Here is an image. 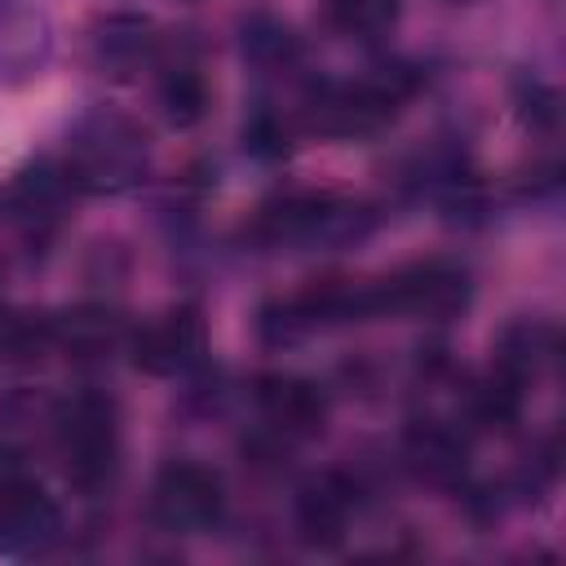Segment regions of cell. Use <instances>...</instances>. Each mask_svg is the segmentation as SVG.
I'll use <instances>...</instances> for the list:
<instances>
[{
	"mask_svg": "<svg viewBox=\"0 0 566 566\" xmlns=\"http://www.w3.org/2000/svg\"><path fill=\"white\" fill-rule=\"evenodd\" d=\"M557 363V327L553 323H539V318H522L513 327H504L500 336V358L495 367L504 376H513L517 385L544 376L548 367Z\"/></svg>",
	"mask_w": 566,
	"mask_h": 566,
	"instance_id": "5bb4252c",
	"label": "cell"
},
{
	"mask_svg": "<svg viewBox=\"0 0 566 566\" xmlns=\"http://www.w3.org/2000/svg\"><path fill=\"white\" fill-rule=\"evenodd\" d=\"M354 482L345 473H318L301 486L296 495V526L310 544H336L349 526V513H354Z\"/></svg>",
	"mask_w": 566,
	"mask_h": 566,
	"instance_id": "30bf717a",
	"label": "cell"
},
{
	"mask_svg": "<svg viewBox=\"0 0 566 566\" xmlns=\"http://www.w3.org/2000/svg\"><path fill=\"white\" fill-rule=\"evenodd\" d=\"M49 57V27L40 13H9L0 22V75H31Z\"/></svg>",
	"mask_w": 566,
	"mask_h": 566,
	"instance_id": "9a60e30c",
	"label": "cell"
},
{
	"mask_svg": "<svg viewBox=\"0 0 566 566\" xmlns=\"http://www.w3.org/2000/svg\"><path fill=\"white\" fill-rule=\"evenodd\" d=\"M327 18L340 35H385L398 22V0H327Z\"/></svg>",
	"mask_w": 566,
	"mask_h": 566,
	"instance_id": "ac0fdd59",
	"label": "cell"
},
{
	"mask_svg": "<svg viewBox=\"0 0 566 566\" xmlns=\"http://www.w3.org/2000/svg\"><path fill=\"white\" fill-rule=\"evenodd\" d=\"M380 287V314H420V318H451L469 305V270L455 261H416Z\"/></svg>",
	"mask_w": 566,
	"mask_h": 566,
	"instance_id": "8992f818",
	"label": "cell"
},
{
	"mask_svg": "<svg viewBox=\"0 0 566 566\" xmlns=\"http://www.w3.org/2000/svg\"><path fill=\"white\" fill-rule=\"evenodd\" d=\"M407 93H411V75L402 71L358 80V84L327 80L305 97V124L323 137H363V133H376Z\"/></svg>",
	"mask_w": 566,
	"mask_h": 566,
	"instance_id": "3957f363",
	"label": "cell"
},
{
	"mask_svg": "<svg viewBox=\"0 0 566 566\" xmlns=\"http://www.w3.org/2000/svg\"><path fill=\"white\" fill-rule=\"evenodd\" d=\"M221 478L195 460H172L150 486V517L172 535L208 531L221 517Z\"/></svg>",
	"mask_w": 566,
	"mask_h": 566,
	"instance_id": "5b68a950",
	"label": "cell"
},
{
	"mask_svg": "<svg viewBox=\"0 0 566 566\" xmlns=\"http://www.w3.org/2000/svg\"><path fill=\"white\" fill-rule=\"evenodd\" d=\"M49 336L57 349H66L71 358H106L111 349L128 345V327L111 305H75L62 310L57 318H49Z\"/></svg>",
	"mask_w": 566,
	"mask_h": 566,
	"instance_id": "8fae6325",
	"label": "cell"
},
{
	"mask_svg": "<svg viewBox=\"0 0 566 566\" xmlns=\"http://www.w3.org/2000/svg\"><path fill=\"white\" fill-rule=\"evenodd\" d=\"M53 433L66 460V478L80 491H102L119 473V407L115 398L84 389L57 402L53 411Z\"/></svg>",
	"mask_w": 566,
	"mask_h": 566,
	"instance_id": "7a4b0ae2",
	"label": "cell"
},
{
	"mask_svg": "<svg viewBox=\"0 0 566 566\" xmlns=\"http://www.w3.org/2000/svg\"><path fill=\"white\" fill-rule=\"evenodd\" d=\"M371 230V212L354 199L327 195V190H292L283 199H270L252 234L270 248H340Z\"/></svg>",
	"mask_w": 566,
	"mask_h": 566,
	"instance_id": "6da1fadb",
	"label": "cell"
},
{
	"mask_svg": "<svg viewBox=\"0 0 566 566\" xmlns=\"http://www.w3.org/2000/svg\"><path fill=\"white\" fill-rule=\"evenodd\" d=\"M243 146H248L256 159H283V155H287V124H283L274 111H261V115L248 119Z\"/></svg>",
	"mask_w": 566,
	"mask_h": 566,
	"instance_id": "44dd1931",
	"label": "cell"
},
{
	"mask_svg": "<svg viewBox=\"0 0 566 566\" xmlns=\"http://www.w3.org/2000/svg\"><path fill=\"white\" fill-rule=\"evenodd\" d=\"M146 164V142L142 133L119 119V115H93L75 128L66 172L75 190H124L137 181Z\"/></svg>",
	"mask_w": 566,
	"mask_h": 566,
	"instance_id": "277c9868",
	"label": "cell"
},
{
	"mask_svg": "<svg viewBox=\"0 0 566 566\" xmlns=\"http://www.w3.org/2000/svg\"><path fill=\"white\" fill-rule=\"evenodd\" d=\"M49 318H31V314H0V358L9 363H27L40 358V349H49Z\"/></svg>",
	"mask_w": 566,
	"mask_h": 566,
	"instance_id": "ffe728a7",
	"label": "cell"
},
{
	"mask_svg": "<svg viewBox=\"0 0 566 566\" xmlns=\"http://www.w3.org/2000/svg\"><path fill=\"white\" fill-rule=\"evenodd\" d=\"M402 460L424 482H455L464 473L469 447H464L460 429H451L442 420H416L402 438Z\"/></svg>",
	"mask_w": 566,
	"mask_h": 566,
	"instance_id": "7c38bea8",
	"label": "cell"
},
{
	"mask_svg": "<svg viewBox=\"0 0 566 566\" xmlns=\"http://www.w3.org/2000/svg\"><path fill=\"white\" fill-rule=\"evenodd\" d=\"M203 349H208V327L199 305H177L155 323L128 332V354L150 376H186L203 363Z\"/></svg>",
	"mask_w": 566,
	"mask_h": 566,
	"instance_id": "52a82bcc",
	"label": "cell"
},
{
	"mask_svg": "<svg viewBox=\"0 0 566 566\" xmlns=\"http://www.w3.org/2000/svg\"><path fill=\"white\" fill-rule=\"evenodd\" d=\"M57 531H62V513L35 478L13 473L0 482V553L9 557L44 553L57 539Z\"/></svg>",
	"mask_w": 566,
	"mask_h": 566,
	"instance_id": "ba28073f",
	"label": "cell"
},
{
	"mask_svg": "<svg viewBox=\"0 0 566 566\" xmlns=\"http://www.w3.org/2000/svg\"><path fill=\"white\" fill-rule=\"evenodd\" d=\"M159 106H164V119L172 128H190L208 115V80L190 66V62H177L159 75Z\"/></svg>",
	"mask_w": 566,
	"mask_h": 566,
	"instance_id": "2e32d148",
	"label": "cell"
},
{
	"mask_svg": "<svg viewBox=\"0 0 566 566\" xmlns=\"http://www.w3.org/2000/svg\"><path fill=\"white\" fill-rule=\"evenodd\" d=\"M256 407L265 416V429L279 438H305L323 429L327 402L318 394V385L301 380V376H261L256 380Z\"/></svg>",
	"mask_w": 566,
	"mask_h": 566,
	"instance_id": "9c48e42d",
	"label": "cell"
},
{
	"mask_svg": "<svg viewBox=\"0 0 566 566\" xmlns=\"http://www.w3.org/2000/svg\"><path fill=\"white\" fill-rule=\"evenodd\" d=\"M155 35H150V22L146 18H133V13H119V18H106L93 35V53L102 66H137L146 53H150Z\"/></svg>",
	"mask_w": 566,
	"mask_h": 566,
	"instance_id": "e0dca14e",
	"label": "cell"
},
{
	"mask_svg": "<svg viewBox=\"0 0 566 566\" xmlns=\"http://www.w3.org/2000/svg\"><path fill=\"white\" fill-rule=\"evenodd\" d=\"M243 53L256 66H283V62L296 57V35L274 18H252L243 27Z\"/></svg>",
	"mask_w": 566,
	"mask_h": 566,
	"instance_id": "d6986e66",
	"label": "cell"
},
{
	"mask_svg": "<svg viewBox=\"0 0 566 566\" xmlns=\"http://www.w3.org/2000/svg\"><path fill=\"white\" fill-rule=\"evenodd\" d=\"M71 190H75V181H71L66 164H62V168H57V164H35V168H27V172L18 177L13 208H18L22 226H27L31 234H40V230H53V226L62 221V208H66V195H71Z\"/></svg>",
	"mask_w": 566,
	"mask_h": 566,
	"instance_id": "4fadbf2b",
	"label": "cell"
}]
</instances>
